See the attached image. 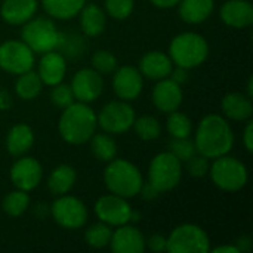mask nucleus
Instances as JSON below:
<instances>
[{
  "mask_svg": "<svg viewBox=\"0 0 253 253\" xmlns=\"http://www.w3.org/2000/svg\"><path fill=\"white\" fill-rule=\"evenodd\" d=\"M39 0H3L0 16L9 25H24L36 16Z\"/></svg>",
  "mask_w": 253,
  "mask_h": 253,
  "instance_id": "21",
  "label": "nucleus"
},
{
  "mask_svg": "<svg viewBox=\"0 0 253 253\" xmlns=\"http://www.w3.org/2000/svg\"><path fill=\"white\" fill-rule=\"evenodd\" d=\"M40 3L46 15L52 19L70 21L80 13L86 0H40Z\"/></svg>",
  "mask_w": 253,
  "mask_h": 253,
  "instance_id": "27",
  "label": "nucleus"
},
{
  "mask_svg": "<svg viewBox=\"0 0 253 253\" xmlns=\"http://www.w3.org/2000/svg\"><path fill=\"white\" fill-rule=\"evenodd\" d=\"M173 65L182 67L185 70H193L200 67L209 56L208 40L194 31L179 33L170 40L169 52Z\"/></svg>",
  "mask_w": 253,
  "mask_h": 253,
  "instance_id": "4",
  "label": "nucleus"
},
{
  "mask_svg": "<svg viewBox=\"0 0 253 253\" xmlns=\"http://www.w3.org/2000/svg\"><path fill=\"white\" fill-rule=\"evenodd\" d=\"M98 129V117L93 108L80 101L62 110L58 120L59 136L70 145H83L89 142Z\"/></svg>",
  "mask_w": 253,
  "mask_h": 253,
  "instance_id": "2",
  "label": "nucleus"
},
{
  "mask_svg": "<svg viewBox=\"0 0 253 253\" xmlns=\"http://www.w3.org/2000/svg\"><path fill=\"white\" fill-rule=\"evenodd\" d=\"M93 211H95L96 218L101 222L110 225L111 228L129 224L132 218V212H133L127 199H123L111 193L101 196L95 202Z\"/></svg>",
  "mask_w": 253,
  "mask_h": 253,
  "instance_id": "12",
  "label": "nucleus"
},
{
  "mask_svg": "<svg viewBox=\"0 0 253 253\" xmlns=\"http://www.w3.org/2000/svg\"><path fill=\"white\" fill-rule=\"evenodd\" d=\"M36 53L22 40L9 39L0 43V70L18 76L33 70Z\"/></svg>",
  "mask_w": 253,
  "mask_h": 253,
  "instance_id": "11",
  "label": "nucleus"
},
{
  "mask_svg": "<svg viewBox=\"0 0 253 253\" xmlns=\"http://www.w3.org/2000/svg\"><path fill=\"white\" fill-rule=\"evenodd\" d=\"M77 181V172L70 165H58L47 178V190L53 196H64L68 194Z\"/></svg>",
  "mask_w": 253,
  "mask_h": 253,
  "instance_id": "26",
  "label": "nucleus"
},
{
  "mask_svg": "<svg viewBox=\"0 0 253 253\" xmlns=\"http://www.w3.org/2000/svg\"><path fill=\"white\" fill-rule=\"evenodd\" d=\"M90 64H92V68L95 71H98L101 76L113 74L114 70L119 67L116 55L107 49H99V50L93 52V55L90 58Z\"/></svg>",
  "mask_w": 253,
  "mask_h": 253,
  "instance_id": "34",
  "label": "nucleus"
},
{
  "mask_svg": "<svg viewBox=\"0 0 253 253\" xmlns=\"http://www.w3.org/2000/svg\"><path fill=\"white\" fill-rule=\"evenodd\" d=\"M43 86L44 84L40 80L37 71L28 70L22 74H18L15 80V93L22 101H33L40 95Z\"/></svg>",
  "mask_w": 253,
  "mask_h": 253,
  "instance_id": "28",
  "label": "nucleus"
},
{
  "mask_svg": "<svg viewBox=\"0 0 253 253\" xmlns=\"http://www.w3.org/2000/svg\"><path fill=\"white\" fill-rule=\"evenodd\" d=\"M104 7L105 13L113 19L125 21L132 15L135 9V0H104Z\"/></svg>",
  "mask_w": 253,
  "mask_h": 253,
  "instance_id": "35",
  "label": "nucleus"
},
{
  "mask_svg": "<svg viewBox=\"0 0 253 253\" xmlns=\"http://www.w3.org/2000/svg\"><path fill=\"white\" fill-rule=\"evenodd\" d=\"M37 74L44 86H55L61 82H64L67 74V61L65 56L58 50H49L42 53Z\"/></svg>",
  "mask_w": 253,
  "mask_h": 253,
  "instance_id": "18",
  "label": "nucleus"
},
{
  "mask_svg": "<svg viewBox=\"0 0 253 253\" xmlns=\"http://www.w3.org/2000/svg\"><path fill=\"white\" fill-rule=\"evenodd\" d=\"M145 248L156 253L168 252V239L162 234H153L145 240Z\"/></svg>",
  "mask_w": 253,
  "mask_h": 253,
  "instance_id": "39",
  "label": "nucleus"
},
{
  "mask_svg": "<svg viewBox=\"0 0 253 253\" xmlns=\"http://www.w3.org/2000/svg\"><path fill=\"white\" fill-rule=\"evenodd\" d=\"M108 246L114 253H142L145 251V237L139 228L125 224L116 227Z\"/></svg>",
  "mask_w": 253,
  "mask_h": 253,
  "instance_id": "17",
  "label": "nucleus"
},
{
  "mask_svg": "<svg viewBox=\"0 0 253 253\" xmlns=\"http://www.w3.org/2000/svg\"><path fill=\"white\" fill-rule=\"evenodd\" d=\"M166 239L168 252L170 253H206L211 251L209 236L196 224H181Z\"/></svg>",
  "mask_w": 253,
  "mask_h": 253,
  "instance_id": "8",
  "label": "nucleus"
},
{
  "mask_svg": "<svg viewBox=\"0 0 253 253\" xmlns=\"http://www.w3.org/2000/svg\"><path fill=\"white\" fill-rule=\"evenodd\" d=\"M234 132L224 116L208 114L197 125L194 145L197 153L209 160L230 154L234 147Z\"/></svg>",
  "mask_w": 253,
  "mask_h": 253,
  "instance_id": "1",
  "label": "nucleus"
},
{
  "mask_svg": "<svg viewBox=\"0 0 253 253\" xmlns=\"http://www.w3.org/2000/svg\"><path fill=\"white\" fill-rule=\"evenodd\" d=\"M98 117V126L110 135H122L132 129L136 119L133 107L126 101H111L105 104Z\"/></svg>",
  "mask_w": 253,
  "mask_h": 253,
  "instance_id": "10",
  "label": "nucleus"
},
{
  "mask_svg": "<svg viewBox=\"0 0 253 253\" xmlns=\"http://www.w3.org/2000/svg\"><path fill=\"white\" fill-rule=\"evenodd\" d=\"M236 246L240 253L249 252L252 249V239L249 236H242L236 240Z\"/></svg>",
  "mask_w": 253,
  "mask_h": 253,
  "instance_id": "44",
  "label": "nucleus"
},
{
  "mask_svg": "<svg viewBox=\"0 0 253 253\" xmlns=\"http://www.w3.org/2000/svg\"><path fill=\"white\" fill-rule=\"evenodd\" d=\"M144 89V77L136 67H117L113 73V90L122 101L130 102L139 98Z\"/></svg>",
  "mask_w": 253,
  "mask_h": 253,
  "instance_id": "14",
  "label": "nucleus"
},
{
  "mask_svg": "<svg viewBox=\"0 0 253 253\" xmlns=\"http://www.w3.org/2000/svg\"><path fill=\"white\" fill-rule=\"evenodd\" d=\"M248 96H253V79L252 77H249V80H248V93H246Z\"/></svg>",
  "mask_w": 253,
  "mask_h": 253,
  "instance_id": "47",
  "label": "nucleus"
},
{
  "mask_svg": "<svg viewBox=\"0 0 253 253\" xmlns=\"http://www.w3.org/2000/svg\"><path fill=\"white\" fill-rule=\"evenodd\" d=\"M166 130L172 138H190L193 133V122L187 114L176 110L168 114Z\"/></svg>",
  "mask_w": 253,
  "mask_h": 253,
  "instance_id": "31",
  "label": "nucleus"
},
{
  "mask_svg": "<svg viewBox=\"0 0 253 253\" xmlns=\"http://www.w3.org/2000/svg\"><path fill=\"white\" fill-rule=\"evenodd\" d=\"M185 165H187L188 175L193 178H205L209 173V168H211L209 159H206L199 153H196L191 159H188Z\"/></svg>",
  "mask_w": 253,
  "mask_h": 253,
  "instance_id": "38",
  "label": "nucleus"
},
{
  "mask_svg": "<svg viewBox=\"0 0 253 253\" xmlns=\"http://www.w3.org/2000/svg\"><path fill=\"white\" fill-rule=\"evenodd\" d=\"M113 230L104 222H96L84 231V242L93 249H104L110 245Z\"/></svg>",
  "mask_w": 253,
  "mask_h": 253,
  "instance_id": "32",
  "label": "nucleus"
},
{
  "mask_svg": "<svg viewBox=\"0 0 253 253\" xmlns=\"http://www.w3.org/2000/svg\"><path fill=\"white\" fill-rule=\"evenodd\" d=\"M89 141H90V151L96 160H99L102 163H108L117 157V144L110 133H107V132L96 133L95 132Z\"/></svg>",
  "mask_w": 253,
  "mask_h": 253,
  "instance_id": "29",
  "label": "nucleus"
},
{
  "mask_svg": "<svg viewBox=\"0 0 253 253\" xmlns=\"http://www.w3.org/2000/svg\"><path fill=\"white\" fill-rule=\"evenodd\" d=\"M30 206V196L27 191L15 188L13 191L7 193L1 200V209L3 212L10 218H19L22 216Z\"/></svg>",
  "mask_w": 253,
  "mask_h": 253,
  "instance_id": "30",
  "label": "nucleus"
},
{
  "mask_svg": "<svg viewBox=\"0 0 253 253\" xmlns=\"http://www.w3.org/2000/svg\"><path fill=\"white\" fill-rule=\"evenodd\" d=\"M209 252L213 253H240L236 245H222V246H218V248H211Z\"/></svg>",
  "mask_w": 253,
  "mask_h": 253,
  "instance_id": "46",
  "label": "nucleus"
},
{
  "mask_svg": "<svg viewBox=\"0 0 253 253\" xmlns=\"http://www.w3.org/2000/svg\"><path fill=\"white\" fill-rule=\"evenodd\" d=\"M181 0H150V3L159 9H170V7H176V4Z\"/></svg>",
  "mask_w": 253,
  "mask_h": 253,
  "instance_id": "45",
  "label": "nucleus"
},
{
  "mask_svg": "<svg viewBox=\"0 0 253 253\" xmlns=\"http://www.w3.org/2000/svg\"><path fill=\"white\" fill-rule=\"evenodd\" d=\"M80 21V30L86 37H98L107 27V13L95 3H86L77 15Z\"/></svg>",
  "mask_w": 253,
  "mask_h": 253,
  "instance_id": "24",
  "label": "nucleus"
},
{
  "mask_svg": "<svg viewBox=\"0 0 253 253\" xmlns=\"http://www.w3.org/2000/svg\"><path fill=\"white\" fill-rule=\"evenodd\" d=\"M168 151L172 153L181 163H185L197 153L194 141H191L190 138H172Z\"/></svg>",
  "mask_w": 253,
  "mask_h": 253,
  "instance_id": "36",
  "label": "nucleus"
},
{
  "mask_svg": "<svg viewBox=\"0 0 253 253\" xmlns=\"http://www.w3.org/2000/svg\"><path fill=\"white\" fill-rule=\"evenodd\" d=\"M135 133L142 141H154L162 135V125L153 116H142L135 119L133 126Z\"/></svg>",
  "mask_w": 253,
  "mask_h": 253,
  "instance_id": "33",
  "label": "nucleus"
},
{
  "mask_svg": "<svg viewBox=\"0 0 253 253\" xmlns=\"http://www.w3.org/2000/svg\"><path fill=\"white\" fill-rule=\"evenodd\" d=\"M221 110L227 120L248 122L253 116L252 98L243 92H230L222 98Z\"/></svg>",
  "mask_w": 253,
  "mask_h": 253,
  "instance_id": "22",
  "label": "nucleus"
},
{
  "mask_svg": "<svg viewBox=\"0 0 253 253\" xmlns=\"http://www.w3.org/2000/svg\"><path fill=\"white\" fill-rule=\"evenodd\" d=\"M172 68H173V62L170 56L162 50L147 52L139 59V65H138V70L142 74V77L154 82L169 77Z\"/></svg>",
  "mask_w": 253,
  "mask_h": 253,
  "instance_id": "20",
  "label": "nucleus"
},
{
  "mask_svg": "<svg viewBox=\"0 0 253 253\" xmlns=\"http://www.w3.org/2000/svg\"><path fill=\"white\" fill-rule=\"evenodd\" d=\"M70 86L76 101L90 104L102 95L104 79L93 68H82L73 76Z\"/></svg>",
  "mask_w": 253,
  "mask_h": 253,
  "instance_id": "15",
  "label": "nucleus"
},
{
  "mask_svg": "<svg viewBox=\"0 0 253 253\" xmlns=\"http://www.w3.org/2000/svg\"><path fill=\"white\" fill-rule=\"evenodd\" d=\"M13 105V98L9 90L0 89V111H9Z\"/></svg>",
  "mask_w": 253,
  "mask_h": 253,
  "instance_id": "43",
  "label": "nucleus"
},
{
  "mask_svg": "<svg viewBox=\"0 0 253 253\" xmlns=\"http://www.w3.org/2000/svg\"><path fill=\"white\" fill-rule=\"evenodd\" d=\"M104 184L108 193L123 199H132L139 194L144 176L135 163L116 157L104 169Z\"/></svg>",
  "mask_w": 253,
  "mask_h": 253,
  "instance_id": "3",
  "label": "nucleus"
},
{
  "mask_svg": "<svg viewBox=\"0 0 253 253\" xmlns=\"http://www.w3.org/2000/svg\"><path fill=\"white\" fill-rule=\"evenodd\" d=\"M34 145V132L27 123L13 125L6 133L4 147L12 157H21L27 154Z\"/></svg>",
  "mask_w": 253,
  "mask_h": 253,
  "instance_id": "23",
  "label": "nucleus"
},
{
  "mask_svg": "<svg viewBox=\"0 0 253 253\" xmlns=\"http://www.w3.org/2000/svg\"><path fill=\"white\" fill-rule=\"evenodd\" d=\"M219 16L230 28H248L253 24L252 3L249 0H227L219 9Z\"/></svg>",
  "mask_w": 253,
  "mask_h": 253,
  "instance_id": "19",
  "label": "nucleus"
},
{
  "mask_svg": "<svg viewBox=\"0 0 253 253\" xmlns=\"http://www.w3.org/2000/svg\"><path fill=\"white\" fill-rule=\"evenodd\" d=\"M173 82H176L178 84H184L187 80H188V70L182 68V67H176L173 65L172 71H170V76H169Z\"/></svg>",
  "mask_w": 253,
  "mask_h": 253,
  "instance_id": "41",
  "label": "nucleus"
},
{
  "mask_svg": "<svg viewBox=\"0 0 253 253\" xmlns=\"http://www.w3.org/2000/svg\"><path fill=\"white\" fill-rule=\"evenodd\" d=\"M49 98H50V102H52L55 107L61 108V110L67 108L68 105H71V104L76 101V99H74V93H73V90H71V86L67 84V83H64V82H61V83L52 86Z\"/></svg>",
  "mask_w": 253,
  "mask_h": 253,
  "instance_id": "37",
  "label": "nucleus"
},
{
  "mask_svg": "<svg viewBox=\"0 0 253 253\" xmlns=\"http://www.w3.org/2000/svg\"><path fill=\"white\" fill-rule=\"evenodd\" d=\"M50 216L64 230H80L86 225L89 212L80 199L64 194L50 205Z\"/></svg>",
  "mask_w": 253,
  "mask_h": 253,
  "instance_id": "9",
  "label": "nucleus"
},
{
  "mask_svg": "<svg viewBox=\"0 0 253 253\" xmlns=\"http://www.w3.org/2000/svg\"><path fill=\"white\" fill-rule=\"evenodd\" d=\"M151 99H153L154 107L159 111L169 114L172 111L179 110L184 101V92H182L181 84L173 82L170 77H166V79L157 80L156 86L153 87Z\"/></svg>",
  "mask_w": 253,
  "mask_h": 253,
  "instance_id": "16",
  "label": "nucleus"
},
{
  "mask_svg": "<svg viewBox=\"0 0 253 253\" xmlns=\"http://www.w3.org/2000/svg\"><path fill=\"white\" fill-rule=\"evenodd\" d=\"M21 40L27 43L34 53L42 55L49 50H58L62 33L58 31L52 18L34 16L22 25Z\"/></svg>",
  "mask_w": 253,
  "mask_h": 253,
  "instance_id": "6",
  "label": "nucleus"
},
{
  "mask_svg": "<svg viewBox=\"0 0 253 253\" xmlns=\"http://www.w3.org/2000/svg\"><path fill=\"white\" fill-rule=\"evenodd\" d=\"M243 145L246 148L248 153H252L253 151V122L252 120H248L246 123V127H245V132H243Z\"/></svg>",
  "mask_w": 253,
  "mask_h": 253,
  "instance_id": "40",
  "label": "nucleus"
},
{
  "mask_svg": "<svg viewBox=\"0 0 253 253\" xmlns=\"http://www.w3.org/2000/svg\"><path fill=\"white\" fill-rule=\"evenodd\" d=\"M159 191L147 181V182H144L142 184V187H141V190H139V194L138 196H141L144 200H154L156 197H159Z\"/></svg>",
  "mask_w": 253,
  "mask_h": 253,
  "instance_id": "42",
  "label": "nucleus"
},
{
  "mask_svg": "<svg viewBox=\"0 0 253 253\" xmlns=\"http://www.w3.org/2000/svg\"><path fill=\"white\" fill-rule=\"evenodd\" d=\"M9 178L15 188L30 193L40 185L43 178V168L37 159L24 154L21 157H16V160L10 166Z\"/></svg>",
  "mask_w": 253,
  "mask_h": 253,
  "instance_id": "13",
  "label": "nucleus"
},
{
  "mask_svg": "<svg viewBox=\"0 0 253 253\" xmlns=\"http://www.w3.org/2000/svg\"><path fill=\"white\" fill-rule=\"evenodd\" d=\"M208 175L215 187L227 193H237L243 190L249 181L246 165L230 154L213 159Z\"/></svg>",
  "mask_w": 253,
  "mask_h": 253,
  "instance_id": "5",
  "label": "nucleus"
},
{
  "mask_svg": "<svg viewBox=\"0 0 253 253\" xmlns=\"http://www.w3.org/2000/svg\"><path fill=\"white\" fill-rule=\"evenodd\" d=\"M176 7L185 24L197 25L211 18L215 10V0H181Z\"/></svg>",
  "mask_w": 253,
  "mask_h": 253,
  "instance_id": "25",
  "label": "nucleus"
},
{
  "mask_svg": "<svg viewBox=\"0 0 253 253\" xmlns=\"http://www.w3.org/2000/svg\"><path fill=\"white\" fill-rule=\"evenodd\" d=\"M182 179V163L169 151L153 157L148 168V182L162 194L179 185Z\"/></svg>",
  "mask_w": 253,
  "mask_h": 253,
  "instance_id": "7",
  "label": "nucleus"
}]
</instances>
